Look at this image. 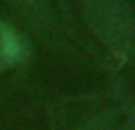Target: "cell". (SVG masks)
<instances>
[{
	"label": "cell",
	"instance_id": "2",
	"mask_svg": "<svg viewBox=\"0 0 135 130\" xmlns=\"http://www.w3.org/2000/svg\"><path fill=\"white\" fill-rule=\"evenodd\" d=\"M26 39L8 23L0 21V71H9L28 58Z\"/></svg>",
	"mask_w": 135,
	"mask_h": 130
},
{
	"label": "cell",
	"instance_id": "4",
	"mask_svg": "<svg viewBox=\"0 0 135 130\" xmlns=\"http://www.w3.org/2000/svg\"><path fill=\"white\" fill-rule=\"evenodd\" d=\"M128 126H129V130H135V113H131V115H129Z\"/></svg>",
	"mask_w": 135,
	"mask_h": 130
},
{
	"label": "cell",
	"instance_id": "1",
	"mask_svg": "<svg viewBox=\"0 0 135 130\" xmlns=\"http://www.w3.org/2000/svg\"><path fill=\"white\" fill-rule=\"evenodd\" d=\"M83 17L96 39L135 69V11L126 0H83Z\"/></svg>",
	"mask_w": 135,
	"mask_h": 130
},
{
	"label": "cell",
	"instance_id": "3",
	"mask_svg": "<svg viewBox=\"0 0 135 130\" xmlns=\"http://www.w3.org/2000/svg\"><path fill=\"white\" fill-rule=\"evenodd\" d=\"M78 130H118V117L115 111H100L87 119Z\"/></svg>",
	"mask_w": 135,
	"mask_h": 130
}]
</instances>
